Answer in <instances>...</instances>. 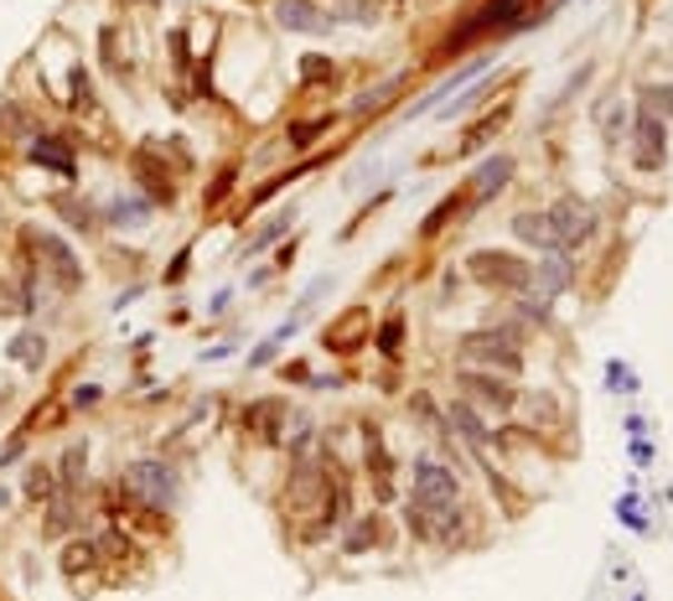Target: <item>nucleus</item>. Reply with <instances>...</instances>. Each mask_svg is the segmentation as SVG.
Wrapping results in <instances>:
<instances>
[{"label": "nucleus", "instance_id": "nucleus-8", "mask_svg": "<svg viewBox=\"0 0 673 601\" xmlns=\"http://www.w3.org/2000/svg\"><path fill=\"white\" fill-rule=\"evenodd\" d=\"M156 203H150L140 187H130V181H120L115 193L99 197V218H105V234L109 239H135V234H146L150 224H156Z\"/></svg>", "mask_w": 673, "mask_h": 601}, {"label": "nucleus", "instance_id": "nucleus-16", "mask_svg": "<svg viewBox=\"0 0 673 601\" xmlns=\"http://www.w3.org/2000/svg\"><path fill=\"white\" fill-rule=\"evenodd\" d=\"M513 177H518V161H513V150H493L487 161L472 166V177L462 181L466 197H472V208H487V203H497V197L513 187Z\"/></svg>", "mask_w": 673, "mask_h": 601}, {"label": "nucleus", "instance_id": "nucleus-25", "mask_svg": "<svg viewBox=\"0 0 673 601\" xmlns=\"http://www.w3.org/2000/svg\"><path fill=\"white\" fill-rule=\"evenodd\" d=\"M62 487H58V466L47 462V456H27V462H21V503H27V509H42V503H52V497H58Z\"/></svg>", "mask_w": 673, "mask_h": 601}, {"label": "nucleus", "instance_id": "nucleus-39", "mask_svg": "<svg viewBox=\"0 0 673 601\" xmlns=\"http://www.w3.org/2000/svg\"><path fill=\"white\" fill-rule=\"evenodd\" d=\"M31 456V436H21V431H11V436L0 441V472H11V466H21Z\"/></svg>", "mask_w": 673, "mask_h": 601}, {"label": "nucleus", "instance_id": "nucleus-32", "mask_svg": "<svg viewBox=\"0 0 673 601\" xmlns=\"http://www.w3.org/2000/svg\"><path fill=\"white\" fill-rule=\"evenodd\" d=\"M290 224H296V208H285V213H275L269 224H259L249 239H244V259H259L269 249V244H280L285 234H290Z\"/></svg>", "mask_w": 673, "mask_h": 601}, {"label": "nucleus", "instance_id": "nucleus-5", "mask_svg": "<svg viewBox=\"0 0 673 601\" xmlns=\"http://www.w3.org/2000/svg\"><path fill=\"white\" fill-rule=\"evenodd\" d=\"M21 166L42 171V177H58L62 187H78V130L73 125H42L21 146Z\"/></svg>", "mask_w": 673, "mask_h": 601}, {"label": "nucleus", "instance_id": "nucleus-34", "mask_svg": "<svg viewBox=\"0 0 673 601\" xmlns=\"http://www.w3.org/2000/svg\"><path fill=\"white\" fill-rule=\"evenodd\" d=\"M331 11V21H337V27H378V21H384V0H331L327 6Z\"/></svg>", "mask_w": 673, "mask_h": 601}, {"label": "nucleus", "instance_id": "nucleus-18", "mask_svg": "<svg viewBox=\"0 0 673 601\" xmlns=\"http://www.w3.org/2000/svg\"><path fill=\"white\" fill-rule=\"evenodd\" d=\"M575 280H581V259H575V249H544V255H534V286L538 296H570L575 290Z\"/></svg>", "mask_w": 673, "mask_h": 601}, {"label": "nucleus", "instance_id": "nucleus-46", "mask_svg": "<svg viewBox=\"0 0 673 601\" xmlns=\"http://www.w3.org/2000/svg\"><path fill=\"white\" fill-rule=\"evenodd\" d=\"M384 6H409V0H384Z\"/></svg>", "mask_w": 673, "mask_h": 601}, {"label": "nucleus", "instance_id": "nucleus-38", "mask_svg": "<svg viewBox=\"0 0 673 601\" xmlns=\"http://www.w3.org/2000/svg\"><path fill=\"white\" fill-rule=\"evenodd\" d=\"M343 68L331 58H300V93H311V83H337Z\"/></svg>", "mask_w": 673, "mask_h": 601}, {"label": "nucleus", "instance_id": "nucleus-24", "mask_svg": "<svg viewBox=\"0 0 673 601\" xmlns=\"http://www.w3.org/2000/svg\"><path fill=\"white\" fill-rule=\"evenodd\" d=\"M472 197H466V187H456V193H446L441 197V203H435L430 213H425V224L415 228V239L419 244H430V239H441V234H446V228H456V224H466V218H472Z\"/></svg>", "mask_w": 673, "mask_h": 601}, {"label": "nucleus", "instance_id": "nucleus-14", "mask_svg": "<svg viewBox=\"0 0 673 601\" xmlns=\"http://www.w3.org/2000/svg\"><path fill=\"white\" fill-rule=\"evenodd\" d=\"M58 571H62V581L83 597V581H105V560H99V544H93V534L89 529H78V534H68L62 540V550H58Z\"/></svg>", "mask_w": 673, "mask_h": 601}, {"label": "nucleus", "instance_id": "nucleus-17", "mask_svg": "<svg viewBox=\"0 0 673 601\" xmlns=\"http://www.w3.org/2000/svg\"><path fill=\"white\" fill-rule=\"evenodd\" d=\"M269 11H275V27L290 31V37H331L337 31L321 0H269Z\"/></svg>", "mask_w": 673, "mask_h": 601}, {"label": "nucleus", "instance_id": "nucleus-40", "mask_svg": "<svg viewBox=\"0 0 673 601\" xmlns=\"http://www.w3.org/2000/svg\"><path fill=\"white\" fill-rule=\"evenodd\" d=\"M99 400H105V384H73V390H68V410H73V415L93 410Z\"/></svg>", "mask_w": 673, "mask_h": 601}, {"label": "nucleus", "instance_id": "nucleus-20", "mask_svg": "<svg viewBox=\"0 0 673 601\" xmlns=\"http://www.w3.org/2000/svg\"><path fill=\"white\" fill-rule=\"evenodd\" d=\"M446 415V436H456L462 446H472V451H487L497 441V431H493V421L482 415L472 400H462V394H451V405L441 410Z\"/></svg>", "mask_w": 673, "mask_h": 601}, {"label": "nucleus", "instance_id": "nucleus-42", "mask_svg": "<svg viewBox=\"0 0 673 601\" xmlns=\"http://www.w3.org/2000/svg\"><path fill=\"white\" fill-rule=\"evenodd\" d=\"M187 270H192V244L187 249H177V259L166 265V275H161V286H181L187 280Z\"/></svg>", "mask_w": 673, "mask_h": 601}, {"label": "nucleus", "instance_id": "nucleus-45", "mask_svg": "<svg viewBox=\"0 0 673 601\" xmlns=\"http://www.w3.org/2000/svg\"><path fill=\"white\" fill-rule=\"evenodd\" d=\"M280 374H285V378H300V384H306V378H311V368H306V363H280Z\"/></svg>", "mask_w": 673, "mask_h": 601}, {"label": "nucleus", "instance_id": "nucleus-23", "mask_svg": "<svg viewBox=\"0 0 673 601\" xmlns=\"http://www.w3.org/2000/svg\"><path fill=\"white\" fill-rule=\"evenodd\" d=\"M37 524H42V540H68V534H78V529L89 524V509H83V497L78 493H58L52 503H42L37 509Z\"/></svg>", "mask_w": 673, "mask_h": 601}, {"label": "nucleus", "instance_id": "nucleus-31", "mask_svg": "<svg viewBox=\"0 0 673 601\" xmlns=\"http://www.w3.org/2000/svg\"><path fill=\"white\" fill-rule=\"evenodd\" d=\"M331 125H337L331 109H321V115H311V120H290V125H285V150H311Z\"/></svg>", "mask_w": 673, "mask_h": 601}, {"label": "nucleus", "instance_id": "nucleus-47", "mask_svg": "<svg viewBox=\"0 0 673 601\" xmlns=\"http://www.w3.org/2000/svg\"><path fill=\"white\" fill-rule=\"evenodd\" d=\"M6 400H11V394H0V405H6Z\"/></svg>", "mask_w": 673, "mask_h": 601}, {"label": "nucleus", "instance_id": "nucleus-30", "mask_svg": "<svg viewBox=\"0 0 673 601\" xmlns=\"http://www.w3.org/2000/svg\"><path fill=\"white\" fill-rule=\"evenodd\" d=\"M378 529H384V519H378V509L368 513H353L343 524V555H368L378 544Z\"/></svg>", "mask_w": 673, "mask_h": 601}, {"label": "nucleus", "instance_id": "nucleus-11", "mask_svg": "<svg viewBox=\"0 0 673 601\" xmlns=\"http://www.w3.org/2000/svg\"><path fill=\"white\" fill-rule=\"evenodd\" d=\"M368 343H374V306H368V300L343 306V312L321 327V353H331V358H353V353Z\"/></svg>", "mask_w": 673, "mask_h": 601}, {"label": "nucleus", "instance_id": "nucleus-15", "mask_svg": "<svg viewBox=\"0 0 673 601\" xmlns=\"http://www.w3.org/2000/svg\"><path fill=\"white\" fill-rule=\"evenodd\" d=\"M42 125V105L31 93H0V150H21Z\"/></svg>", "mask_w": 673, "mask_h": 601}, {"label": "nucleus", "instance_id": "nucleus-19", "mask_svg": "<svg viewBox=\"0 0 673 601\" xmlns=\"http://www.w3.org/2000/svg\"><path fill=\"white\" fill-rule=\"evenodd\" d=\"M6 358H11L27 378H42L47 363H52V332H47L42 322H21L16 337L6 343Z\"/></svg>", "mask_w": 673, "mask_h": 601}, {"label": "nucleus", "instance_id": "nucleus-4", "mask_svg": "<svg viewBox=\"0 0 673 601\" xmlns=\"http://www.w3.org/2000/svg\"><path fill=\"white\" fill-rule=\"evenodd\" d=\"M456 363H462V368H487V374H503V378H524L528 358H524V343H518L513 332L487 322V327L456 337Z\"/></svg>", "mask_w": 673, "mask_h": 601}, {"label": "nucleus", "instance_id": "nucleus-37", "mask_svg": "<svg viewBox=\"0 0 673 601\" xmlns=\"http://www.w3.org/2000/svg\"><path fill=\"white\" fill-rule=\"evenodd\" d=\"M234 187H239V161H228V166H218V177L202 187V213H218L234 197Z\"/></svg>", "mask_w": 673, "mask_h": 601}, {"label": "nucleus", "instance_id": "nucleus-10", "mask_svg": "<svg viewBox=\"0 0 673 601\" xmlns=\"http://www.w3.org/2000/svg\"><path fill=\"white\" fill-rule=\"evenodd\" d=\"M47 213L58 218V228L68 234V239H105V218H99V197L78 193V187H62V193L47 197Z\"/></svg>", "mask_w": 673, "mask_h": 601}, {"label": "nucleus", "instance_id": "nucleus-7", "mask_svg": "<svg viewBox=\"0 0 673 601\" xmlns=\"http://www.w3.org/2000/svg\"><path fill=\"white\" fill-rule=\"evenodd\" d=\"M456 394H462V400H472V405H477L493 425L508 421V415H518V400H524L518 378L487 374V368H462V363H456Z\"/></svg>", "mask_w": 673, "mask_h": 601}, {"label": "nucleus", "instance_id": "nucleus-12", "mask_svg": "<svg viewBox=\"0 0 673 601\" xmlns=\"http://www.w3.org/2000/svg\"><path fill=\"white\" fill-rule=\"evenodd\" d=\"M544 218H550V234H554V244H560V249H581V244L596 239V228H601L596 208H591L585 197H575V193L554 197L550 208H544Z\"/></svg>", "mask_w": 673, "mask_h": 601}, {"label": "nucleus", "instance_id": "nucleus-36", "mask_svg": "<svg viewBox=\"0 0 673 601\" xmlns=\"http://www.w3.org/2000/svg\"><path fill=\"white\" fill-rule=\"evenodd\" d=\"M596 125H601V136L612 140H627V130H632V115H627V105L622 99H601L596 105Z\"/></svg>", "mask_w": 673, "mask_h": 601}, {"label": "nucleus", "instance_id": "nucleus-28", "mask_svg": "<svg viewBox=\"0 0 673 601\" xmlns=\"http://www.w3.org/2000/svg\"><path fill=\"white\" fill-rule=\"evenodd\" d=\"M508 228H513V239L524 244V249H534V255H544V249H560V244H554V234H550V218H544V208H518L508 218Z\"/></svg>", "mask_w": 673, "mask_h": 601}, {"label": "nucleus", "instance_id": "nucleus-9", "mask_svg": "<svg viewBox=\"0 0 673 601\" xmlns=\"http://www.w3.org/2000/svg\"><path fill=\"white\" fill-rule=\"evenodd\" d=\"M409 497L425 509H456L462 503V472L441 456H415L409 462Z\"/></svg>", "mask_w": 673, "mask_h": 601}, {"label": "nucleus", "instance_id": "nucleus-29", "mask_svg": "<svg viewBox=\"0 0 673 601\" xmlns=\"http://www.w3.org/2000/svg\"><path fill=\"white\" fill-rule=\"evenodd\" d=\"M99 62H105V73L115 78V83H130L135 78V58L120 42V21H109V27L99 31Z\"/></svg>", "mask_w": 673, "mask_h": 601}, {"label": "nucleus", "instance_id": "nucleus-6", "mask_svg": "<svg viewBox=\"0 0 673 601\" xmlns=\"http://www.w3.org/2000/svg\"><path fill=\"white\" fill-rule=\"evenodd\" d=\"M466 280L493 296H524L534 286V259L513 255V249H472L466 255Z\"/></svg>", "mask_w": 673, "mask_h": 601}, {"label": "nucleus", "instance_id": "nucleus-13", "mask_svg": "<svg viewBox=\"0 0 673 601\" xmlns=\"http://www.w3.org/2000/svg\"><path fill=\"white\" fill-rule=\"evenodd\" d=\"M627 156L637 171H663V161H669V125H663V115L637 109V120L627 130Z\"/></svg>", "mask_w": 673, "mask_h": 601}, {"label": "nucleus", "instance_id": "nucleus-3", "mask_svg": "<svg viewBox=\"0 0 673 601\" xmlns=\"http://www.w3.org/2000/svg\"><path fill=\"white\" fill-rule=\"evenodd\" d=\"M125 171H130V187H140L156 208H177L181 171L171 161V140H135L125 150Z\"/></svg>", "mask_w": 673, "mask_h": 601}, {"label": "nucleus", "instance_id": "nucleus-33", "mask_svg": "<svg viewBox=\"0 0 673 601\" xmlns=\"http://www.w3.org/2000/svg\"><path fill=\"white\" fill-rule=\"evenodd\" d=\"M404 332H409V312L394 306L384 322H374V347L384 353V358H399V353H404Z\"/></svg>", "mask_w": 673, "mask_h": 601}, {"label": "nucleus", "instance_id": "nucleus-35", "mask_svg": "<svg viewBox=\"0 0 673 601\" xmlns=\"http://www.w3.org/2000/svg\"><path fill=\"white\" fill-rule=\"evenodd\" d=\"M508 115H513V99H503V105H497V109H487V115H482V120H477V125H472V130H466V136H462V146H456V156H466V150L487 146V140H493L497 130L508 125Z\"/></svg>", "mask_w": 673, "mask_h": 601}, {"label": "nucleus", "instance_id": "nucleus-2", "mask_svg": "<svg viewBox=\"0 0 673 601\" xmlns=\"http://www.w3.org/2000/svg\"><path fill=\"white\" fill-rule=\"evenodd\" d=\"M115 487L125 493V513L146 509V513H177L187 497V477L171 456H135L115 472Z\"/></svg>", "mask_w": 673, "mask_h": 601}, {"label": "nucleus", "instance_id": "nucleus-44", "mask_svg": "<svg viewBox=\"0 0 673 601\" xmlns=\"http://www.w3.org/2000/svg\"><path fill=\"white\" fill-rule=\"evenodd\" d=\"M16 503H21V497H16V487H11L6 477H0V524H6V519L16 513Z\"/></svg>", "mask_w": 673, "mask_h": 601}, {"label": "nucleus", "instance_id": "nucleus-22", "mask_svg": "<svg viewBox=\"0 0 673 601\" xmlns=\"http://www.w3.org/2000/svg\"><path fill=\"white\" fill-rule=\"evenodd\" d=\"M415 83V68H399V73H389V78H378V83H368L363 93H353L347 99V115L353 120H368V115H384L389 105H399L404 99V89Z\"/></svg>", "mask_w": 673, "mask_h": 601}, {"label": "nucleus", "instance_id": "nucleus-43", "mask_svg": "<svg viewBox=\"0 0 673 601\" xmlns=\"http://www.w3.org/2000/svg\"><path fill=\"white\" fill-rule=\"evenodd\" d=\"M275 358H280V343H275V337H265V343L249 353V368H269Z\"/></svg>", "mask_w": 673, "mask_h": 601}, {"label": "nucleus", "instance_id": "nucleus-26", "mask_svg": "<svg viewBox=\"0 0 673 601\" xmlns=\"http://www.w3.org/2000/svg\"><path fill=\"white\" fill-rule=\"evenodd\" d=\"M52 466H58V487H62V493H78V497L93 493L89 441H68V446H62V456H52Z\"/></svg>", "mask_w": 673, "mask_h": 601}, {"label": "nucleus", "instance_id": "nucleus-41", "mask_svg": "<svg viewBox=\"0 0 673 601\" xmlns=\"http://www.w3.org/2000/svg\"><path fill=\"white\" fill-rule=\"evenodd\" d=\"M606 378H612V390H616V394H637V374H632V368H627L622 358L606 363Z\"/></svg>", "mask_w": 673, "mask_h": 601}, {"label": "nucleus", "instance_id": "nucleus-27", "mask_svg": "<svg viewBox=\"0 0 673 601\" xmlns=\"http://www.w3.org/2000/svg\"><path fill=\"white\" fill-rule=\"evenodd\" d=\"M321 161H327V156H306V161H296V166H285V171H269V177H265V181H259L255 193H244V213H255V208H265L269 197H275V193H285V187H296V181H300V177H311V171H316V166H321Z\"/></svg>", "mask_w": 673, "mask_h": 601}, {"label": "nucleus", "instance_id": "nucleus-21", "mask_svg": "<svg viewBox=\"0 0 673 601\" xmlns=\"http://www.w3.org/2000/svg\"><path fill=\"white\" fill-rule=\"evenodd\" d=\"M493 58H497V52H477V58H466L462 68H456V73L446 78V83H435V89L425 93V99H415V105H409V120H415V115H435V109L446 105V99H456L462 89H472V83H477V78L487 73V68H493Z\"/></svg>", "mask_w": 673, "mask_h": 601}, {"label": "nucleus", "instance_id": "nucleus-1", "mask_svg": "<svg viewBox=\"0 0 673 601\" xmlns=\"http://www.w3.org/2000/svg\"><path fill=\"white\" fill-rule=\"evenodd\" d=\"M16 265H31L42 275L52 300H78L89 286V265H83L78 239H68L58 224H42V218H27L16 228Z\"/></svg>", "mask_w": 673, "mask_h": 601}]
</instances>
